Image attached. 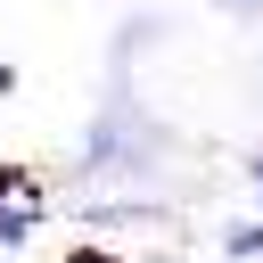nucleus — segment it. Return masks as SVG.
<instances>
[{"label": "nucleus", "mask_w": 263, "mask_h": 263, "mask_svg": "<svg viewBox=\"0 0 263 263\" xmlns=\"http://www.w3.org/2000/svg\"><path fill=\"white\" fill-rule=\"evenodd\" d=\"M247 181H255V197H263V148H255V156H247Z\"/></svg>", "instance_id": "7ed1b4c3"}, {"label": "nucleus", "mask_w": 263, "mask_h": 263, "mask_svg": "<svg viewBox=\"0 0 263 263\" xmlns=\"http://www.w3.org/2000/svg\"><path fill=\"white\" fill-rule=\"evenodd\" d=\"M33 230H41V214H33V205H0V247H25Z\"/></svg>", "instance_id": "f257e3e1"}, {"label": "nucleus", "mask_w": 263, "mask_h": 263, "mask_svg": "<svg viewBox=\"0 0 263 263\" xmlns=\"http://www.w3.org/2000/svg\"><path fill=\"white\" fill-rule=\"evenodd\" d=\"M222 255H230V263H255V255H263V222H238V230L222 238Z\"/></svg>", "instance_id": "f03ea898"}]
</instances>
